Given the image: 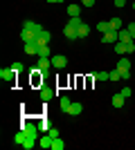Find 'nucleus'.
Returning a JSON list of instances; mask_svg holds the SVG:
<instances>
[{"label":"nucleus","mask_w":135,"mask_h":150,"mask_svg":"<svg viewBox=\"0 0 135 150\" xmlns=\"http://www.w3.org/2000/svg\"><path fill=\"white\" fill-rule=\"evenodd\" d=\"M39 67H41V72L52 69V67H54V65H52V58H39Z\"/></svg>","instance_id":"11"},{"label":"nucleus","mask_w":135,"mask_h":150,"mask_svg":"<svg viewBox=\"0 0 135 150\" xmlns=\"http://www.w3.org/2000/svg\"><path fill=\"white\" fill-rule=\"evenodd\" d=\"M122 79V74H119V69H115V72H110V81L115 83V81H119Z\"/></svg>","instance_id":"25"},{"label":"nucleus","mask_w":135,"mask_h":150,"mask_svg":"<svg viewBox=\"0 0 135 150\" xmlns=\"http://www.w3.org/2000/svg\"><path fill=\"white\" fill-rule=\"evenodd\" d=\"M47 134H50L52 139H56V137H59V128H54V125H52L50 130H47Z\"/></svg>","instance_id":"26"},{"label":"nucleus","mask_w":135,"mask_h":150,"mask_svg":"<svg viewBox=\"0 0 135 150\" xmlns=\"http://www.w3.org/2000/svg\"><path fill=\"white\" fill-rule=\"evenodd\" d=\"M25 54L39 56V43H36V40H32V43H25Z\"/></svg>","instance_id":"9"},{"label":"nucleus","mask_w":135,"mask_h":150,"mask_svg":"<svg viewBox=\"0 0 135 150\" xmlns=\"http://www.w3.org/2000/svg\"><path fill=\"white\" fill-rule=\"evenodd\" d=\"M115 52H117V54H126V43L117 40V43H115Z\"/></svg>","instance_id":"24"},{"label":"nucleus","mask_w":135,"mask_h":150,"mask_svg":"<svg viewBox=\"0 0 135 150\" xmlns=\"http://www.w3.org/2000/svg\"><path fill=\"white\" fill-rule=\"evenodd\" d=\"M81 5H84V7H92V5H95V0H81Z\"/></svg>","instance_id":"32"},{"label":"nucleus","mask_w":135,"mask_h":150,"mask_svg":"<svg viewBox=\"0 0 135 150\" xmlns=\"http://www.w3.org/2000/svg\"><path fill=\"white\" fill-rule=\"evenodd\" d=\"M39 128H41V123H39V121H32V119H25V121H23V125H20V134H23V144H20V146H23V148H25V150H32L34 148V146H36V144H39Z\"/></svg>","instance_id":"1"},{"label":"nucleus","mask_w":135,"mask_h":150,"mask_svg":"<svg viewBox=\"0 0 135 150\" xmlns=\"http://www.w3.org/2000/svg\"><path fill=\"white\" fill-rule=\"evenodd\" d=\"M119 94H122L124 99H129V96H131V88H129V85H126V88H122V92H119Z\"/></svg>","instance_id":"29"},{"label":"nucleus","mask_w":135,"mask_h":150,"mask_svg":"<svg viewBox=\"0 0 135 150\" xmlns=\"http://www.w3.org/2000/svg\"><path fill=\"white\" fill-rule=\"evenodd\" d=\"M68 25H72L74 29H79V27L84 25V20L79 18V16H74V18H68Z\"/></svg>","instance_id":"22"},{"label":"nucleus","mask_w":135,"mask_h":150,"mask_svg":"<svg viewBox=\"0 0 135 150\" xmlns=\"http://www.w3.org/2000/svg\"><path fill=\"white\" fill-rule=\"evenodd\" d=\"M39 141H41V148H52V141H54V139H52L50 134H43Z\"/></svg>","instance_id":"17"},{"label":"nucleus","mask_w":135,"mask_h":150,"mask_svg":"<svg viewBox=\"0 0 135 150\" xmlns=\"http://www.w3.org/2000/svg\"><path fill=\"white\" fill-rule=\"evenodd\" d=\"M119 74H122V81H129V79H131V69H129V72H119Z\"/></svg>","instance_id":"31"},{"label":"nucleus","mask_w":135,"mask_h":150,"mask_svg":"<svg viewBox=\"0 0 135 150\" xmlns=\"http://www.w3.org/2000/svg\"><path fill=\"white\" fill-rule=\"evenodd\" d=\"M70 103H72L70 96H61V99H59V105H61V110H63V112L68 110V108H70Z\"/></svg>","instance_id":"21"},{"label":"nucleus","mask_w":135,"mask_h":150,"mask_svg":"<svg viewBox=\"0 0 135 150\" xmlns=\"http://www.w3.org/2000/svg\"><path fill=\"white\" fill-rule=\"evenodd\" d=\"M47 2H52V5H54V2H59V0H47Z\"/></svg>","instance_id":"34"},{"label":"nucleus","mask_w":135,"mask_h":150,"mask_svg":"<svg viewBox=\"0 0 135 150\" xmlns=\"http://www.w3.org/2000/svg\"><path fill=\"white\" fill-rule=\"evenodd\" d=\"M11 67L16 69V72H23V63H18V61H16V63H11Z\"/></svg>","instance_id":"30"},{"label":"nucleus","mask_w":135,"mask_h":150,"mask_svg":"<svg viewBox=\"0 0 135 150\" xmlns=\"http://www.w3.org/2000/svg\"><path fill=\"white\" fill-rule=\"evenodd\" d=\"M32 85H43V72H41V67L36 65V67H32Z\"/></svg>","instance_id":"5"},{"label":"nucleus","mask_w":135,"mask_h":150,"mask_svg":"<svg viewBox=\"0 0 135 150\" xmlns=\"http://www.w3.org/2000/svg\"><path fill=\"white\" fill-rule=\"evenodd\" d=\"M81 112H84V105H81L79 101H77V103L72 101V103H70V108L65 110V114H72V117H77V114H81Z\"/></svg>","instance_id":"7"},{"label":"nucleus","mask_w":135,"mask_h":150,"mask_svg":"<svg viewBox=\"0 0 135 150\" xmlns=\"http://www.w3.org/2000/svg\"><path fill=\"white\" fill-rule=\"evenodd\" d=\"M124 101L126 99H124L122 94H113V105L115 108H124Z\"/></svg>","instance_id":"20"},{"label":"nucleus","mask_w":135,"mask_h":150,"mask_svg":"<svg viewBox=\"0 0 135 150\" xmlns=\"http://www.w3.org/2000/svg\"><path fill=\"white\" fill-rule=\"evenodd\" d=\"M16 76H18V72H16V69L14 67H2L0 69V79H2V81L5 83H16Z\"/></svg>","instance_id":"2"},{"label":"nucleus","mask_w":135,"mask_h":150,"mask_svg":"<svg viewBox=\"0 0 135 150\" xmlns=\"http://www.w3.org/2000/svg\"><path fill=\"white\" fill-rule=\"evenodd\" d=\"M52 65H54V69H63L68 67V58L63 54H56V56H52Z\"/></svg>","instance_id":"4"},{"label":"nucleus","mask_w":135,"mask_h":150,"mask_svg":"<svg viewBox=\"0 0 135 150\" xmlns=\"http://www.w3.org/2000/svg\"><path fill=\"white\" fill-rule=\"evenodd\" d=\"M63 148H65V144H63L61 137H56L54 141H52V150H63Z\"/></svg>","instance_id":"23"},{"label":"nucleus","mask_w":135,"mask_h":150,"mask_svg":"<svg viewBox=\"0 0 135 150\" xmlns=\"http://www.w3.org/2000/svg\"><path fill=\"white\" fill-rule=\"evenodd\" d=\"M39 58H52L50 45H43V47H39Z\"/></svg>","instance_id":"13"},{"label":"nucleus","mask_w":135,"mask_h":150,"mask_svg":"<svg viewBox=\"0 0 135 150\" xmlns=\"http://www.w3.org/2000/svg\"><path fill=\"white\" fill-rule=\"evenodd\" d=\"M52 96H54V90L41 85V101H43V103H47V101H52Z\"/></svg>","instance_id":"8"},{"label":"nucleus","mask_w":135,"mask_h":150,"mask_svg":"<svg viewBox=\"0 0 135 150\" xmlns=\"http://www.w3.org/2000/svg\"><path fill=\"white\" fill-rule=\"evenodd\" d=\"M126 29H129V31H131V36L135 38V20H131L129 25H126Z\"/></svg>","instance_id":"27"},{"label":"nucleus","mask_w":135,"mask_h":150,"mask_svg":"<svg viewBox=\"0 0 135 150\" xmlns=\"http://www.w3.org/2000/svg\"><path fill=\"white\" fill-rule=\"evenodd\" d=\"M124 5H126V0H115V7H119V9H122Z\"/></svg>","instance_id":"33"},{"label":"nucleus","mask_w":135,"mask_h":150,"mask_svg":"<svg viewBox=\"0 0 135 150\" xmlns=\"http://www.w3.org/2000/svg\"><path fill=\"white\" fill-rule=\"evenodd\" d=\"M119 40H122V43H131V40H133V36H131V31L126 29V27L119 29Z\"/></svg>","instance_id":"12"},{"label":"nucleus","mask_w":135,"mask_h":150,"mask_svg":"<svg viewBox=\"0 0 135 150\" xmlns=\"http://www.w3.org/2000/svg\"><path fill=\"white\" fill-rule=\"evenodd\" d=\"M135 52V43L131 40V43H126V54H133Z\"/></svg>","instance_id":"28"},{"label":"nucleus","mask_w":135,"mask_h":150,"mask_svg":"<svg viewBox=\"0 0 135 150\" xmlns=\"http://www.w3.org/2000/svg\"><path fill=\"white\" fill-rule=\"evenodd\" d=\"M117 69H119V72H129L131 69V61L126 56H122L119 61H117Z\"/></svg>","instance_id":"10"},{"label":"nucleus","mask_w":135,"mask_h":150,"mask_svg":"<svg viewBox=\"0 0 135 150\" xmlns=\"http://www.w3.org/2000/svg\"><path fill=\"white\" fill-rule=\"evenodd\" d=\"M108 25H110V29H117V31H119L124 27V23H122V18H110Z\"/></svg>","instance_id":"16"},{"label":"nucleus","mask_w":135,"mask_h":150,"mask_svg":"<svg viewBox=\"0 0 135 150\" xmlns=\"http://www.w3.org/2000/svg\"><path fill=\"white\" fill-rule=\"evenodd\" d=\"M68 16H70V18L81 16V7H79V5H68Z\"/></svg>","instance_id":"14"},{"label":"nucleus","mask_w":135,"mask_h":150,"mask_svg":"<svg viewBox=\"0 0 135 150\" xmlns=\"http://www.w3.org/2000/svg\"><path fill=\"white\" fill-rule=\"evenodd\" d=\"M117 40H119V31H117V29H108L106 34H101V43L104 45H108V43L115 45Z\"/></svg>","instance_id":"3"},{"label":"nucleus","mask_w":135,"mask_h":150,"mask_svg":"<svg viewBox=\"0 0 135 150\" xmlns=\"http://www.w3.org/2000/svg\"><path fill=\"white\" fill-rule=\"evenodd\" d=\"M77 34H79V38H86V36H90V25L88 23H84V25L77 29Z\"/></svg>","instance_id":"15"},{"label":"nucleus","mask_w":135,"mask_h":150,"mask_svg":"<svg viewBox=\"0 0 135 150\" xmlns=\"http://www.w3.org/2000/svg\"><path fill=\"white\" fill-rule=\"evenodd\" d=\"M97 31H99V34H106V31L110 29V25H108V20H101V23H97Z\"/></svg>","instance_id":"19"},{"label":"nucleus","mask_w":135,"mask_h":150,"mask_svg":"<svg viewBox=\"0 0 135 150\" xmlns=\"http://www.w3.org/2000/svg\"><path fill=\"white\" fill-rule=\"evenodd\" d=\"M63 36L68 38V40H77L79 34H77V29H74L72 25H68V23H65V27H63Z\"/></svg>","instance_id":"6"},{"label":"nucleus","mask_w":135,"mask_h":150,"mask_svg":"<svg viewBox=\"0 0 135 150\" xmlns=\"http://www.w3.org/2000/svg\"><path fill=\"white\" fill-rule=\"evenodd\" d=\"M95 81H110V72H95Z\"/></svg>","instance_id":"18"}]
</instances>
